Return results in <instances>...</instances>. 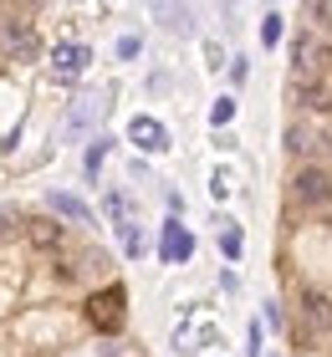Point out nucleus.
I'll return each mask as SVG.
<instances>
[{"label":"nucleus","mask_w":332,"mask_h":357,"mask_svg":"<svg viewBox=\"0 0 332 357\" xmlns=\"http://www.w3.org/2000/svg\"><path fill=\"white\" fill-rule=\"evenodd\" d=\"M123 306H128V291L123 286H103V291H92V296H87V321L103 337H118L123 332V317H128Z\"/></svg>","instance_id":"f257e3e1"},{"label":"nucleus","mask_w":332,"mask_h":357,"mask_svg":"<svg viewBox=\"0 0 332 357\" xmlns=\"http://www.w3.org/2000/svg\"><path fill=\"white\" fill-rule=\"evenodd\" d=\"M291 189H296V199H302V204L317 209V204H327V199H332V174H327L322 164H307L302 174L291 178Z\"/></svg>","instance_id":"f03ea898"},{"label":"nucleus","mask_w":332,"mask_h":357,"mask_svg":"<svg viewBox=\"0 0 332 357\" xmlns=\"http://www.w3.org/2000/svg\"><path fill=\"white\" fill-rule=\"evenodd\" d=\"M6 46H10L15 61H36L41 56V36H36V26H31L26 15H10L6 21Z\"/></svg>","instance_id":"7ed1b4c3"},{"label":"nucleus","mask_w":332,"mask_h":357,"mask_svg":"<svg viewBox=\"0 0 332 357\" xmlns=\"http://www.w3.org/2000/svg\"><path fill=\"white\" fill-rule=\"evenodd\" d=\"M302 321L307 332H332V296L317 286H302Z\"/></svg>","instance_id":"20e7f679"},{"label":"nucleus","mask_w":332,"mask_h":357,"mask_svg":"<svg viewBox=\"0 0 332 357\" xmlns=\"http://www.w3.org/2000/svg\"><path fill=\"white\" fill-rule=\"evenodd\" d=\"M159 255H164V261H189V255H194V235H189L179 220H169V225H164V245H159Z\"/></svg>","instance_id":"39448f33"},{"label":"nucleus","mask_w":332,"mask_h":357,"mask_svg":"<svg viewBox=\"0 0 332 357\" xmlns=\"http://www.w3.org/2000/svg\"><path fill=\"white\" fill-rule=\"evenodd\" d=\"M128 138L138 143V149H148V153L169 149V133H164V123H159V118H133V123H128Z\"/></svg>","instance_id":"423d86ee"},{"label":"nucleus","mask_w":332,"mask_h":357,"mask_svg":"<svg viewBox=\"0 0 332 357\" xmlns=\"http://www.w3.org/2000/svg\"><path fill=\"white\" fill-rule=\"evenodd\" d=\"M87 61H92V52L82 41H72V46H57L52 67H57V77H82V72H87Z\"/></svg>","instance_id":"0eeeda50"},{"label":"nucleus","mask_w":332,"mask_h":357,"mask_svg":"<svg viewBox=\"0 0 332 357\" xmlns=\"http://www.w3.org/2000/svg\"><path fill=\"white\" fill-rule=\"evenodd\" d=\"M296 97H302V107H312V112H327L332 107V87L317 82V77H296Z\"/></svg>","instance_id":"6e6552de"},{"label":"nucleus","mask_w":332,"mask_h":357,"mask_svg":"<svg viewBox=\"0 0 332 357\" xmlns=\"http://www.w3.org/2000/svg\"><path fill=\"white\" fill-rule=\"evenodd\" d=\"M26 240L36 250H57L62 245V225L57 220H26Z\"/></svg>","instance_id":"1a4fd4ad"},{"label":"nucleus","mask_w":332,"mask_h":357,"mask_svg":"<svg viewBox=\"0 0 332 357\" xmlns=\"http://www.w3.org/2000/svg\"><path fill=\"white\" fill-rule=\"evenodd\" d=\"M52 209L66 215V220H77V225H92V209L82 204V199H72V194H52Z\"/></svg>","instance_id":"9d476101"},{"label":"nucleus","mask_w":332,"mask_h":357,"mask_svg":"<svg viewBox=\"0 0 332 357\" xmlns=\"http://www.w3.org/2000/svg\"><path fill=\"white\" fill-rule=\"evenodd\" d=\"M92 112H103V97H82L77 112H72V123H66V133H82V128L92 123Z\"/></svg>","instance_id":"9b49d317"},{"label":"nucleus","mask_w":332,"mask_h":357,"mask_svg":"<svg viewBox=\"0 0 332 357\" xmlns=\"http://www.w3.org/2000/svg\"><path fill=\"white\" fill-rule=\"evenodd\" d=\"M230 118H236V97H220V102L210 107V123H215V128H225Z\"/></svg>","instance_id":"f8f14e48"},{"label":"nucleus","mask_w":332,"mask_h":357,"mask_svg":"<svg viewBox=\"0 0 332 357\" xmlns=\"http://www.w3.org/2000/svg\"><path fill=\"white\" fill-rule=\"evenodd\" d=\"M261 41H266V46H276V41H281V15H276V10L261 21Z\"/></svg>","instance_id":"ddd939ff"},{"label":"nucleus","mask_w":332,"mask_h":357,"mask_svg":"<svg viewBox=\"0 0 332 357\" xmlns=\"http://www.w3.org/2000/svg\"><path fill=\"white\" fill-rule=\"evenodd\" d=\"M103 153H108V138H97L92 149H87V174H97V169H103Z\"/></svg>","instance_id":"4468645a"},{"label":"nucleus","mask_w":332,"mask_h":357,"mask_svg":"<svg viewBox=\"0 0 332 357\" xmlns=\"http://www.w3.org/2000/svg\"><path fill=\"white\" fill-rule=\"evenodd\" d=\"M159 15H164V26H174V31H189V15H185V10H169V6H164Z\"/></svg>","instance_id":"2eb2a0df"},{"label":"nucleus","mask_w":332,"mask_h":357,"mask_svg":"<svg viewBox=\"0 0 332 357\" xmlns=\"http://www.w3.org/2000/svg\"><path fill=\"white\" fill-rule=\"evenodd\" d=\"M220 250L236 261V255H240V230H225V235H220Z\"/></svg>","instance_id":"dca6fc26"},{"label":"nucleus","mask_w":332,"mask_h":357,"mask_svg":"<svg viewBox=\"0 0 332 357\" xmlns=\"http://www.w3.org/2000/svg\"><path fill=\"white\" fill-rule=\"evenodd\" d=\"M123 245H128V255H138V250H143V235L133 230V225H123Z\"/></svg>","instance_id":"f3484780"},{"label":"nucleus","mask_w":332,"mask_h":357,"mask_svg":"<svg viewBox=\"0 0 332 357\" xmlns=\"http://www.w3.org/2000/svg\"><path fill=\"white\" fill-rule=\"evenodd\" d=\"M118 56H138V36H123L118 41Z\"/></svg>","instance_id":"a211bd4d"},{"label":"nucleus","mask_w":332,"mask_h":357,"mask_svg":"<svg viewBox=\"0 0 332 357\" xmlns=\"http://www.w3.org/2000/svg\"><path fill=\"white\" fill-rule=\"evenodd\" d=\"M322 67H332V46H322Z\"/></svg>","instance_id":"6ab92c4d"}]
</instances>
